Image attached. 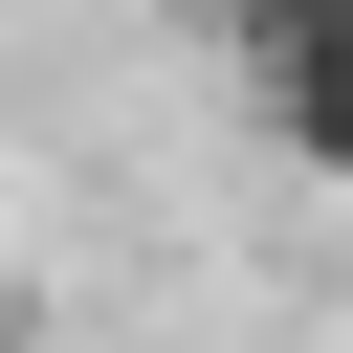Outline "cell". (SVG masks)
<instances>
[{
    "instance_id": "3",
    "label": "cell",
    "mask_w": 353,
    "mask_h": 353,
    "mask_svg": "<svg viewBox=\"0 0 353 353\" xmlns=\"http://www.w3.org/2000/svg\"><path fill=\"white\" fill-rule=\"evenodd\" d=\"M0 353H22V309H0Z\"/></svg>"
},
{
    "instance_id": "1",
    "label": "cell",
    "mask_w": 353,
    "mask_h": 353,
    "mask_svg": "<svg viewBox=\"0 0 353 353\" xmlns=\"http://www.w3.org/2000/svg\"><path fill=\"white\" fill-rule=\"evenodd\" d=\"M243 88H265V132H287L309 176H353V0H287V22L243 44Z\"/></svg>"
},
{
    "instance_id": "2",
    "label": "cell",
    "mask_w": 353,
    "mask_h": 353,
    "mask_svg": "<svg viewBox=\"0 0 353 353\" xmlns=\"http://www.w3.org/2000/svg\"><path fill=\"white\" fill-rule=\"evenodd\" d=\"M265 22H287V0H176V44H221V66H243Z\"/></svg>"
}]
</instances>
